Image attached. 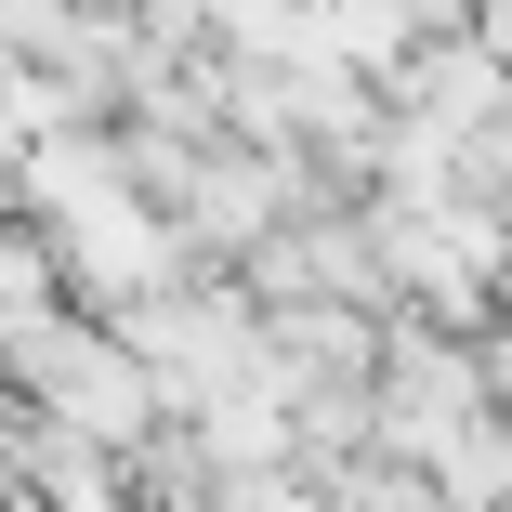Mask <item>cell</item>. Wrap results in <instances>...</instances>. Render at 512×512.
Here are the masks:
<instances>
[{
  "mask_svg": "<svg viewBox=\"0 0 512 512\" xmlns=\"http://www.w3.org/2000/svg\"><path fill=\"white\" fill-rule=\"evenodd\" d=\"M250 512H329V499H289V486H263V499H250Z\"/></svg>",
  "mask_w": 512,
  "mask_h": 512,
  "instance_id": "6da1fadb",
  "label": "cell"
}]
</instances>
